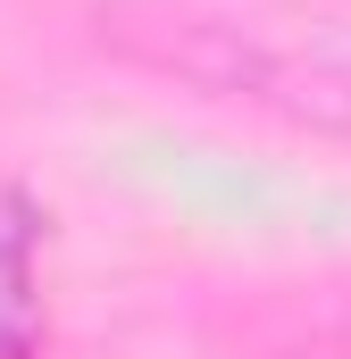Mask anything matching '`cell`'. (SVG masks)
<instances>
[{
  "mask_svg": "<svg viewBox=\"0 0 351 359\" xmlns=\"http://www.w3.org/2000/svg\"><path fill=\"white\" fill-rule=\"evenodd\" d=\"M34 251H42V217H34L25 192L0 184V359H25L42 343V268H34Z\"/></svg>",
  "mask_w": 351,
  "mask_h": 359,
  "instance_id": "obj_2",
  "label": "cell"
},
{
  "mask_svg": "<svg viewBox=\"0 0 351 359\" xmlns=\"http://www.w3.org/2000/svg\"><path fill=\"white\" fill-rule=\"evenodd\" d=\"M100 25L168 76L351 142V0H109Z\"/></svg>",
  "mask_w": 351,
  "mask_h": 359,
  "instance_id": "obj_1",
  "label": "cell"
}]
</instances>
